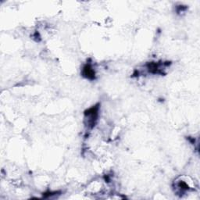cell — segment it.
Returning a JSON list of instances; mask_svg holds the SVG:
<instances>
[{
	"mask_svg": "<svg viewBox=\"0 0 200 200\" xmlns=\"http://www.w3.org/2000/svg\"><path fill=\"white\" fill-rule=\"evenodd\" d=\"M83 74L84 75H85V77H87L88 78H93L95 76L94 70L92 69L91 66H89V65H86V66L84 67Z\"/></svg>",
	"mask_w": 200,
	"mask_h": 200,
	"instance_id": "cell-1",
	"label": "cell"
}]
</instances>
